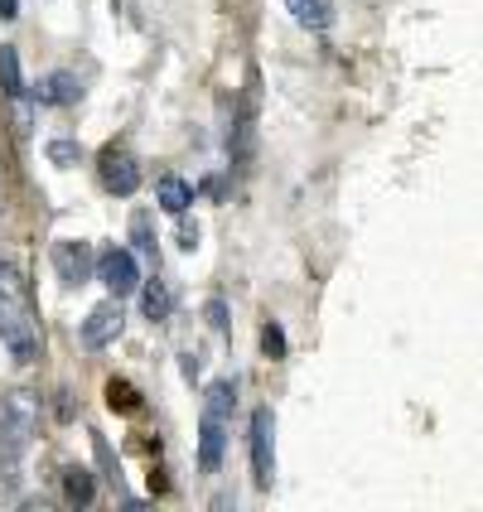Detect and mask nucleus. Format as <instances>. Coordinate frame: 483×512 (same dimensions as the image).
Masks as SVG:
<instances>
[{"label": "nucleus", "mask_w": 483, "mask_h": 512, "mask_svg": "<svg viewBox=\"0 0 483 512\" xmlns=\"http://www.w3.org/2000/svg\"><path fill=\"white\" fill-rule=\"evenodd\" d=\"M0 343L25 368L39 358V314L29 305V285L15 266L0 261Z\"/></svg>", "instance_id": "f257e3e1"}, {"label": "nucleus", "mask_w": 483, "mask_h": 512, "mask_svg": "<svg viewBox=\"0 0 483 512\" xmlns=\"http://www.w3.org/2000/svg\"><path fill=\"white\" fill-rule=\"evenodd\" d=\"M39 430V397L15 387L0 397V459H20Z\"/></svg>", "instance_id": "f03ea898"}, {"label": "nucleus", "mask_w": 483, "mask_h": 512, "mask_svg": "<svg viewBox=\"0 0 483 512\" xmlns=\"http://www.w3.org/2000/svg\"><path fill=\"white\" fill-rule=\"evenodd\" d=\"M247 445H252V484L271 488V479H276V416H271V406H256L252 411Z\"/></svg>", "instance_id": "7ed1b4c3"}, {"label": "nucleus", "mask_w": 483, "mask_h": 512, "mask_svg": "<svg viewBox=\"0 0 483 512\" xmlns=\"http://www.w3.org/2000/svg\"><path fill=\"white\" fill-rule=\"evenodd\" d=\"M97 174H102V189H107V194H121V199H131V194L141 189V165H136V155L121 150V145H107V150H102Z\"/></svg>", "instance_id": "20e7f679"}, {"label": "nucleus", "mask_w": 483, "mask_h": 512, "mask_svg": "<svg viewBox=\"0 0 483 512\" xmlns=\"http://www.w3.org/2000/svg\"><path fill=\"white\" fill-rule=\"evenodd\" d=\"M97 281L112 290L116 300H126L136 285H141V266H136V252H126V247H112V252L97 261V271H92Z\"/></svg>", "instance_id": "39448f33"}, {"label": "nucleus", "mask_w": 483, "mask_h": 512, "mask_svg": "<svg viewBox=\"0 0 483 512\" xmlns=\"http://www.w3.org/2000/svg\"><path fill=\"white\" fill-rule=\"evenodd\" d=\"M54 271H58V281L63 285H87L92 281V271H97V256H92L87 242L63 237V242H54Z\"/></svg>", "instance_id": "423d86ee"}, {"label": "nucleus", "mask_w": 483, "mask_h": 512, "mask_svg": "<svg viewBox=\"0 0 483 512\" xmlns=\"http://www.w3.org/2000/svg\"><path fill=\"white\" fill-rule=\"evenodd\" d=\"M121 329H126V310H121V300H102L97 310L83 319V348H107V343L121 339Z\"/></svg>", "instance_id": "0eeeda50"}, {"label": "nucleus", "mask_w": 483, "mask_h": 512, "mask_svg": "<svg viewBox=\"0 0 483 512\" xmlns=\"http://www.w3.org/2000/svg\"><path fill=\"white\" fill-rule=\"evenodd\" d=\"M34 97H39L44 107H73V102L83 97V78H78V73H68V68H54L44 83L34 87Z\"/></svg>", "instance_id": "6e6552de"}, {"label": "nucleus", "mask_w": 483, "mask_h": 512, "mask_svg": "<svg viewBox=\"0 0 483 512\" xmlns=\"http://www.w3.org/2000/svg\"><path fill=\"white\" fill-rule=\"evenodd\" d=\"M223 450H228V421L203 416V421H199V469H203V474H218Z\"/></svg>", "instance_id": "1a4fd4ad"}, {"label": "nucleus", "mask_w": 483, "mask_h": 512, "mask_svg": "<svg viewBox=\"0 0 483 512\" xmlns=\"http://www.w3.org/2000/svg\"><path fill=\"white\" fill-rule=\"evenodd\" d=\"M63 503L68 508H92L97 503V479L87 464H68L63 469Z\"/></svg>", "instance_id": "9d476101"}, {"label": "nucleus", "mask_w": 483, "mask_h": 512, "mask_svg": "<svg viewBox=\"0 0 483 512\" xmlns=\"http://www.w3.org/2000/svg\"><path fill=\"white\" fill-rule=\"evenodd\" d=\"M155 203L165 208V213H189V203H194V184L189 179H179V174H160V184H155Z\"/></svg>", "instance_id": "9b49d317"}, {"label": "nucleus", "mask_w": 483, "mask_h": 512, "mask_svg": "<svg viewBox=\"0 0 483 512\" xmlns=\"http://www.w3.org/2000/svg\"><path fill=\"white\" fill-rule=\"evenodd\" d=\"M252 112H256V97H247V107H242V121H237V131H232V165H237V170H247V165H252V155H256Z\"/></svg>", "instance_id": "f8f14e48"}, {"label": "nucleus", "mask_w": 483, "mask_h": 512, "mask_svg": "<svg viewBox=\"0 0 483 512\" xmlns=\"http://www.w3.org/2000/svg\"><path fill=\"white\" fill-rule=\"evenodd\" d=\"M285 10L295 15V25H305V29L334 25V0H285Z\"/></svg>", "instance_id": "ddd939ff"}, {"label": "nucleus", "mask_w": 483, "mask_h": 512, "mask_svg": "<svg viewBox=\"0 0 483 512\" xmlns=\"http://www.w3.org/2000/svg\"><path fill=\"white\" fill-rule=\"evenodd\" d=\"M141 290V314L150 319V324H165L170 319V310H174V300H170V285L165 281H145V285H136Z\"/></svg>", "instance_id": "4468645a"}, {"label": "nucleus", "mask_w": 483, "mask_h": 512, "mask_svg": "<svg viewBox=\"0 0 483 512\" xmlns=\"http://www.w3.org/2000/svg\"><path fill=\"white\" fill-rule=\"evenodd\" d=\"M232 406H237V377H218V382L208 387V397H203V416H213V421H228Z\"/></svg>", "instance_id": "2eb2a0df"}, {"label": "nucleus", "mask_w": 483, "mask_h": 512, "mask_svg": "<svg viewBox=\"0 0 483 512\" xmlns=\"http://www.w3.org/2000/svg\"><path fill=\"white\" fill-rule=\"evenodd\" d=\"M25 503V474H20V459H0V508H15Z\"/></svg>", "instance_id": "dca6fc26"}, {"label": "nucleus", "mask_w": 483, "mask_h": 512, "mask_svg": "<svg viewBox=\"0 0 483 512\" xmlns=\"http://www.w3.org/2000/svg\"><path fill=\"white\" fill-rule=\"evenodd\" d=\"M0 92H5V102L25 92V78H20V54H15V44H0Z\"/></svg>", "instance_id": "f3484780"}, {"label": "nucleus", "mask_w": 483, "mask_h": 512, "mask_svg": "<svg viewBox=\"0 0 483 512\" xmlns=\"http://www.w3.org/2000/svg\"><path fill=\"white\" fill-rule=\"evenodd\" d=\"M131 242H136V252H145V256H155V218L150 213H136L131 218Z\"/></svg>", "instance_id": "a211bd4d"}, {"label": "nucleus", "mask_w": 483, "mask_h": 512, "mask_svg": "<svg viewBox=\"0 0 483 512\" xmlns=\"http://www.w3.org/2000/svg\"><path fill=\"white\" fill-rule=\"evenodd\" d=\"M49 165H58V170L83 165V145L78 141H49Z\"/></svg>", "instance_id": "6ab92c4d"}, {"label": "nucleus", "mask_w": 483, "mask_h": 512, "mask_svg": "<svg viewBox=\"0 0 483 512\" xmlns=\"http://www.w3.org/2000/svg\"><path fill=\"white\" fill-rule=\"evenodd\" d=\"M261 353H266V358H285V329L281 324H266V329H261Z\"/></svg>", "instance_id": "aec40b11"}, {"label": "nucleus", "mask_w": 483, "mask_h": 512, "mask_svg": "<svg viewBox=\"0 0 483 512\" xmlns=\"http://www.w3.org/2000/svg\"><path fill=\"white\" fill-rule=\"evenodd\" d=\"M107 401H112V406H121V411H131V406H136V387H131V382H107Z\"/></svg>", "instance_id": "412c9836"}, {"label": "nucleus", "mask_w": 483, "mask_h": 512, "mask_svg": "<svg viewBox=\"0 0 483 512\" xmlns=\"http://www.w3.org/2000/svg\"><path fill=\"white\" fill-rule=\"evenodd\" d=\"M199 223H194V218H189V213H179V247H184V252H194V247H199Z\"/></svg>", "instance_id": "4be33fe9"}, {"label": "nucleus", "mask_w": 483, "mask_h": 512, "mask_svg": "<svg viewBox=\"0 0 483 512\" xmlns=\"http://www.w3.org/2000/svg\"><path fill=\"white\" fill-rule=\"evenodd\" d=\"M208 324H213L218 334H228V305H223V300H208Z\"/></svg>", "instance_id": "5701e85b"}, {"label": "nucleus", "mask_w": 483, "mask_h": 512, "mask_svg": "<svg viewBox=\"0 0 483 512\" xmlns=\"http://www.w3.org/2000/svg\"><path fill=\"white\" fill-rule=\"evenodd\" d=\"M179 358H184V363H179V368H184V377H189V382H199V353H179Z\"/></svg>", "instance_id": "b1692460"}, {"label": "nucleus", "mask_w": 483, "mask_h": 512, "mask_svg": "<svg viewBox=\"0 0 483 512\" xmlns=\"http://www.w3.org/2000/svg\"><path fill=\"white\" fill-rule=\"evenodd\" d=\"M20 15V0H0V20H15Z\"/></svg>", "instance_id": "393cba45"}]
</instances>
